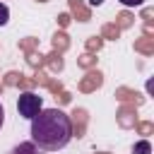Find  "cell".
Segmentation results:
<instances>
[{
    "mask_svg": "<svg viewBox=\"0 0 154 154\" xmlns=\"http://www.w3.org/2000/svg\"><path fill=\"white\" fill-rule=\"evenodd\" d=\"M72 140V120L60 108H41L31 118V142L41 152H58Z\"/></svg>",
    "mask_w": 154,
    "mask_h": 154,
    "instance_id": "cell-1",
    "label": "cell"
},
{
    "mask_svg": "<svg viewBox=\"0 0 154 154\" xmlns=\"http://www.w3.org/2000/svg\"><path fill=\"white\" fill-rule=\"evenodd\" d=\"M41 106H43V101H41V96L34 94V91H24V94H19V99H17V111H19V116H22V118H29V120L41 111Z\"/></svg>",
    "mask_w": 154,
    "mask_h": 154,
    "instance_id": "cell-2",
    "label": "cell"
},
{
    "mask_svg": "<svg viewBox=\"0 0 154 154\" xmlns=\"http://www.w3.org/2000/svg\"><path fill=\"white\" fill-rule=\"evenodd\" d=\"M10 154H41V149H38L34 142H22V144H17Z\"/></svg>",
    "mask_w": 154,
    "mask_h": 154,
    "instance_id": "cell-3",
    "label": "cell"
},
{
    "mask_svg": "<svg viewBox=\"0 0 154 154\" xmlns=\"http://www.w3.org/2000/svg\"><path fill=\"white\" fill-rule=\"evenodd\" d=\"M132 154H152V144H149V140H140V142H135Z\"/></svg>",
    "mask_w": 154,
    "mask_h": 154,
    "instance_id": "cell-4",
    "label": "cell"
},
{
    "mask_svg": "<svg viewBox=\"0 0 154 154\" xmlns=\"http://www.w3.org/2000/svg\"><path fill=\"white\" fill-rule=\"evenodd\" d=\"M10 22V7L5 2H0V26H5Z\"/></svg>",
    "mask_w": 154,
    "mask_h": 154,
    "instance_id": "cell-5",
    "label": "cell"
},
{
    "mask_svg": "<svg viewBox=\"0 0 154 154\" xmlns=\"http://www.w3.org/2000/svg\"><path fill=\"white\" fill-rule=\"evenodd\" d=\"M120 2H123L125 7H140V5L144 2V0H120Z\"/></svg>",
    "mask_w": 154,
    "mask_h": 154,
    "instance_id": "cell-6",
    "label": "cell"
},
{
    "mask_svg": "<svg viewBox=\"0 0 154 154\" xmlns=\"http://www.w3.org/2000/svg\"><path fill=\"white\" fill-rule=\"evenodd\" d=\"M2 123H5V108H2V103H0V128H2Z\"/></svg>",
    "mask_w": 154,
    "mask_h": 154,
    "instance_id": "cell-7",
    "label": "cell"
},
{
    "mask_svg": "<svg viewBox=\"0 0 154 154\" xmlns=\"http://www.w3.org/2000/svg\"><path fill=\"white\" fill-rule=\"evenodd\" d=\"M89 2H91V5H101L103 0H89Z\"/></svg>",
    "mask_w": 154,
    "mask_h": 154,
    "instance_id": "cell-8",
    "label": "cell"
}]
</instances>
